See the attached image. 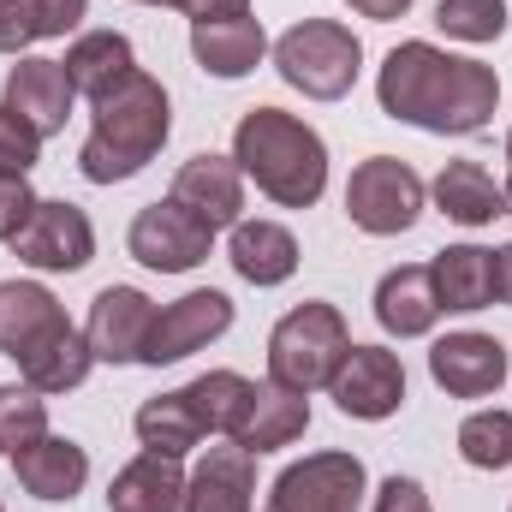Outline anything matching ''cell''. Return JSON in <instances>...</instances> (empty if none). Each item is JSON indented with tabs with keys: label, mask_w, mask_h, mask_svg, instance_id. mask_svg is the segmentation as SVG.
I'll use <instances>...</instances> for the list:
<instances>
[{
	"label": "cell",
	"mask_w": 512,
	"mask_h": 512,
	"mask_svg": "<svg viewBox=\"0 0 512 512\" xmlns=\"http://www.w3.org/2000/svg\"><path fill=\"white\" fill-rule=\"evenodd\" d=\"M376 102L399 126L435 131V137H471L489 126V114L501 102V78H495V66L447 54L435 42H399L382 60Z\"/></svg>",
	"instance_id": "1"
},
{
	"label": "cell",
	"mask_w": 512,
	"mask_h": 512,
	"mask_svg": "<svg viewBox=\"0 0 512 512\" xmlns=\"http://www.w3.org/2000/svg\"><path fill=\"white\" fill-rule=\"evenodd\" d=\"M90 108H96V126H90L84 149H78V173L90 185H126V179H137L161 155V143L173 131L167 90L149 72H131L120 90H108Z\"/></svg>",
	"instance_id": "2"
},
{
	"label": "cell",
	"mask_w": 512,
	"mask_h": 512,
	"mask_svg": "<svg viewBox=\"0 0 512 512\" xmlns=\"http://www.w3.org/2000/svg\"><path fill=\"white\" fill-rule=\"evenodd\" d=\"M233 161L280 209H310L328 191V143L286 108H251L233 131Z\"/></svg>",
	"instance_id": "3"
},
{
	"label": "cell",
	"mask_w": 512,
	"mask_h": 512,
	"mask_svg": "<svg viewBox=\"0 0 512 512\" xmlns=\"http://www.w3.org/2000/svg\"><path fill=\"white\" fill-rule=\"evenodd\" d=\"M352 352V334H346V316L322 298L286 310L268 334V382L292 387V393H316V387L334 382V370L346 364Z\"/></svg>",
	"instance_id": "4"
},
{
	"label": "cell",
	"mask_w": 512,
	"mask_h": 512,
	"mask_svg": "<svg viewBox=\"0 0 512 512\" xmlns=\"http://www.w3.org/2000/svg\"><path fill=\"white\" fill-rule=\"evenodd\" d=\"M274 66L310 102H340L364 72V42L334 18H304L274 42Z\"/></svg>",
	"instance_id": "5"
},
{
	"label": "cell",
	"mask_w": 512,
	"mask_h": 512,
	"mask_svg": "<svg viewBox=\"0 0 512 512\" xmlns=\"http://www.w3.org/2000/svg\"><path fill=\"white\" fill-rule=\"evenodd\" d=\"M423 197L429 185L411 173V161L399 155H370L364 167H352L346 179V215L352 227H364L370 239H393V233H411L417 215H423Z\"/></svg>",
	"instance_id": "6"
},
{
	"label": "cell",
	"mask_w": 512,
	"mask_h": 512,
	"mask_svg": "<svg viewBox=\"0 0 512 512\" xmlns=\"http://www.w3.org/2000/svg\"><path fill=\"white\" fill-rule=\"evenodd\" d=\"M364 483H370V471L358 453H310L274 477L262 512H358Z\"/></svg>",
	"instance_id": "7"
},
{
	"label": "cell",
	"mask_w": 512,
	"mask_h": 512,
	"mask_svg": "<svg viewBox=\"0 0 512 512\" xmlns=\"http://www.w3.org/2000/svg\"><path fill=\"white\" fill-rule=\"evenodd\" d=\"M126 245H131V256H137L143 268H155V274H185V268L209 262L215 233H209V227H203L191 209H179V203L167 197V203H149V209H137V221H131Z\"/></svg>",
	"instance_id": "8"
},
{
	"label": "cell",
	"mask_w": 512,
	"mask_h": 512,
	"mask_svg": "<svg viewBox=\"0 0 512 512\" xmlns=\"http://www.w3.org/2000/svg\"><path fill=\"white\" fill-rule=\"evenodd\" d=\"M12 256L42 274H78L96 256V227L78 203H36V215L12 239Z\"/></svg>",
	"instance_id": "9"
},
{
	"label": "cell",
	"mask_w": 512,
	"mask_h": 512,
	"mask_svg": "<svg viewBox=\"0 0 512 512\" xmlns=\"http://www.w3.org/2000/svg\"><path fill=\"white\" fill-rule=\"evenodd\" d=\"M334 405L358 423H382L405 405V364L387 346H352L346 364L334 370Z\"/></svg>",
	"instance_id": "10"
},
{
	"label": "cell",
	"mask_w": 512,
	"mask_h": 512,
	"mask_svg": "<svg viewBox=\"0 0 512 512\" xmlns=\"http://www.w3.org/2000/svg\"><path fill=\"white\" fill-rule=\"evenodd\" d=\"M155 304L137 292V286H102L96 304H90V322H84V340L102 364H143L149 352V334H155Z\"/></svg>",
	"instance_id": "11"
},
{
	"label": "cell",
	"mask_w": 512,
	"mask_h": 512,
	"mask_svg": "<svg viewBox=\"0 0 512 512\" xmlns=\"http://www.w3.org/2000/svg\"><path fill=\"white\" fill-rule=\"evenodd\" d=\"M233 328V298L227 292H185V298H173L161 316H155V334H149V352H143V364H179V358H191V352H203L209 340H221Z\"/></svg>",
	"instance_id": "12"
},
{
	"label": "cell",
	"mask_w": 512,
	"mask_h": 512,
	"mask_svg": "<svg viewBox=\"0 0 512 512\" xmlns=\"http://www.w3.org/2000/svg\"><path fill=\"white\" fill-rule=\"evenodd\" d=\"M173 203L191 209L209 233L245 221V173L233 155H191L173 179Z\"/></svg>",
	"instance_id": "13"
},
{
	"label": "cell",
	"mask_w": 512,
	"mask_h": 512,
	"mask_svg": "<svg viewBox=\"0 0 512 512\" xmlns=\"http://www.w3.org/2000/svg\"><path fill=\"white\" fill-rule=\"evenodd\" d=\"M429 376L453 399H489L507 382V346L495 334H447L429 352Z\"/></svg>",
	"instance_id": "14"
},
{
	"label": "cell",
	"mask_w": 512,
	"mask_h": 512,
	"mask_svg": "<svg viewBox=\"0 0 512 512\" xmlns=\"http://www.w3.org/2000/svg\"><path fill=\"white\" fill-rule=\"evenodd\" d=\"M72 102H78V90H72V78H66L60 60H18L6 72L0 108H12L36 137H54V131L66 126L72 120Z\"/></svg>",
	"instance_id": "15"
},
{
	"label": "cell",
	"mask_w": 512,
	"mask_h": 512,
	"mask_svg": "<svg viewBox=\"0 0 512 512\" xmlns=\"http://www.w3.org/2000/svg\"><path fill=\"white\" fill-rule=\"evenodd\" d=\"M304 429H310V399L304 393H292L280 382H251V399H245V411L233 423V447L262 459L274 447H292Z\"/></svg>",
	"instance_id": "16"
},
{
	"label": "cell",
	"mask_w": 512,
	"mask_h": 512,
	"mask_svg": "<svg viewBox=\"0 0 512 512\" xmlns=\"http://www.w3.org/2000/svg\"><path fill=\"white\" fill-rule=\"evenodd\" d=\"M179 512H256V453L209 447L203 465L185 477Z\"/></svg>",
	"instance_id": "17"
},
{
	"label": "cell",
	"mask_w": 512,
	"mask_h": 512,
	"mask_svg": "<svg viewBox=\"0 0 512 512\" xmlns=\"http://www.w3.org/2000/svg\"><path fill=\"white\" fill-rule=\"evenodd\" d=\"M60 328H72V322H66V310H60V298L48 286H36V280H6L0 286V352L12 364H24Z\"/></svg>",
	"instance_id": "18"
},
{
	"label": "cell",
	"mask_w": 512,
	"mask_h": 512,
	"mask_svg": "<svg viewBox=\"0 0 512 512\" xmlns=\"http://www.w3.org/2000/svg\"><path fill=\"white\" fill-rule=\"evenodd\" d=\"M376 322H382L387 334H399V340H417V334H429L441 322V292H435L429 262H405V268L382 274V286H376Z\"/></svg>",
	"instance_id": "19"
},
{
	"label": "cell",
	"mask_w": 512,
	"mask_h": 512,
	"mask_svg": "<svg viewBox=\"0 0 512 512\" xmlns=\"http://www.w3.org/2000/svg\"><path fill=\"white\" fill-rule=\"evenodd\" d=\"M12 471H18L24 495H36V501H72L90 483V453L66 435H42L24 453H12Z\"/></svg>",
	"instance_id": "20"
},
{
	"label": "cell",
	"mask_w": 512,
	"mask_h": 512,
	"mask_svg": "<svg viewBox=\"0 0 512 512\" xmlns=\"http://www.w3.org/2000/svg\"><path fill=\"white\" fill-rule=\"evenodd\" d=\"M191 54H197V66L203 72H215V78H245L262 66V54H268V30H262V18H209V24H191Z\"/></svg>",
	"instance_id": "21"
},
{
	"label": "cell",
	"mask_w": 512,
	"mask_h": 512,
	"mask_svg": "<svg viewBox=\"0 0 512 512\" xmlns=\"http://www.w3.org/2000/svg\"><path fill=\"white\" fill-rule=\"evenodd\" d=\"M429 197H435V209H441L447 221H459V227H489L495 215H507V191H501L495 173L477 167V161H447V167L435 173Z\"/></svg>",
	"instance_id": "22"
},
{
	"label": "cell",
	"mask_w": 512,
	"mask_h": 512,
	"mask_svg": "<svg viewBox=\"0 0 512 512\" xmlns=\"http://www.w3.org/2000/svg\"><path fill=\"white\" fill-rule=\"evenodd\" d=\"M60 66H66L72 90L90 96V102H102L108 90H120L131 72H137V60H131V36H120V30H90V36H78V42L66 48Z\"/></svg>",
	"instance_id": "23"
},
{
	"label": "cell",
	"mask_w": 512,
	"mask_h": 512,
	"mask_svg": "<svg viewBox=\"0 0 512 512\" xmlns=\"http://www.w3.org/2000/svg\"><path fill=\"white\" fill-rule=\"evenodd\" d=\"M179 495H185L179 459L143 447L126 471L108 483V512H179Z\"/></svg>",
	"instance_id": "24"
},
{
	"label": "cell",
	"mask_w": 512,
	"mask_h": 512,
	"mask_svg": "<svg viewBox=\"0 0 512 512\" xmlns=\"http://www.w3.org/2000/svg\"><path fill=\"white\" fill-rule=\"evenodd\" d=\"M227 256H233V268H239L251 286H280V280L298 274V239H292L280 221H239Z\"/></svg>",
	"instance_id": "25"
},
{
	"label": "cell",
	"mask_w": 512,
	"mask_h": 512,
	"mask_svg": "<svg viewBox=\"0 0 512 512\" xmlns=\"http://www.w3.org/2000/svg\"><path fill=\"white\" fill-rule=\"evenodd\" d=\"M495 251L483 245H447L435 251L429 274H435V292H441V310H483L495 304Z\"/></svg>",
	"instance_id": "26"
},
{
	"label": "cell",
	"mask_w": 512,
	"mask_h": 512,
	"mask_svg": "<svg viewBox=\"0 0 512 512\" xmlns=\"http://www.w3.org/2000/svg\"><path fill=\"white\" fill-rule=\"evenodd\" d=\"M203 435H209V429H203V417H197V405H191V393H185V387L155 393V399H143V405H137V441H143L149 453L185 459Z\"/></svg>",
	"instance_id": "27"
},
{
	"label": "cell",
	"mask_w": 512,
	"mask_h": 512,
	"mask_svg": "<svg viewBox=\"0 0 512 512\" xmlns=\"http://www.w3.org/2000/svg\"><path fill=\"white\" fill-rule=\"evenodd\" d=\"M90 0H0V54H24L30 42L78 30Z\"/></svg>",
	"instance_id": "28"
},
{
	"label": "cell",
	"mask_w": 512,
	"mask_h": 512,
	"mask_svg": "<svg viewBox=\"0 0 512 512\" xmlns=\"http://www.w3.org/2000/svg\"><path fill=\"white\" fill-rule=\"evenodd\" d=\"M90 364H96L90 340H84L78 328H60L54 340H42V346L18 364V376H24V387H36V393H72V387H84Z\"/></svg>",
	"instance_id": "29"
},
{
	"label": "cell",
	"mask_w": 512,
	"mask_h": 512,
	"mask_svg": "<svg viewBox=\"0 0 512 512\" xmlns=\"http://www.w3.org/2000/svg\"><path fill=\"white\" fill-rule=\"evenodd\" d=\"M185 393H191V405H197V417H203L209 435H233V423H239V411L251 399V382L239 370H209V376H197Z\"/></svg>",
	"instance_id": "30"
},
{
	"label": "cell",
	"mask_w": 512,
	"mask_h": 512,
	"mask_svg": "<svg viewBox=\"0 0 512 512\" xmlns=\"http://www.w3.org/2000/svg\"><path fill=\"white\" fill-rule=\"evenodd\" d=\"M459 459L471 471H507L512 465V411H477L459 423Z\"/></svg>",
	"instance_id": "31"
},
{
	"label": "cell",
	"mask_w": 512,
	"mask_h": 512,
	"mask_svg": "<svg viewBox=\"0 0 512 512\" xmlns=\"http://www.w3.org/2000/svg\"><path fill=\"white\" fill-rule=\"evenodd\" d=\"M48 435V399L36 387H0V453H24Z\"/></svg>",
	"instance_id": "32"
},
{
	"label": "cell",
	"mask_w": 512,
	"mask_h": 512,
	"mask_svg": "<svg viewBox=\"0 0 512 512\" xmlns=\"http://www.w3.org/2000/svg\"><path fill=\"white\" fill-rule=\"evenodd\" d=\"M435 24L453 42H495L507 30V0H441Z\"/></svg>",
	"instance_id": "33"
},
{
	"label": "cell",
	"mask_w": 512,
	"mask_h": 512,
	"mask_svg": "<svg viewBox=\"0 0 512 512\" xmlns=\"http://www.w3.org/2000/svg\"><path fill=\"white\" fill-rule=\"evenodd\" d=\"M42 155V137L24 126L12 108H0V173H30Z\"/></svg>",
	"instance_id": "34"
},
{
	"label": "cell",
	"mask_w": 512,
	"mask_h": 512,
	"mask_svg": "<svg viewBox=\"0 0 512 512\" xmlns=\"http://www.w3.org/2000/svg\"><path fill=\"white\" fill-rule=\"evenodd\" d=\"M36 191H30V179L24 173H0V245H12L18 233H24V221L36 215Z\"/></svg>",
	"instance_id": "35"
},
{
	"label": "cell",
	"mask_w": 512,
	"mask_h": 512,
	"mask_svg": "<svg viewBox=\"0 0 512 512\" xmlns=\"http://www.w3.org/2000/svg\"><path fill=\"white\" fill-rule=\"evenodd\" d=\"M376 512H435V507H429L423 483H411V477H387L382 489H376Z\"/></svg>",
	"instance_id": "36"
},
{
	"label": "cell",
	"mask_w": 512,
	"mask_h": 512,
	"mask_svg": "<svg viewBox=\"0 0 512 512\" xmlns=\"http://www.w3.org/2000/svg\"><path fill=\"white\" fill-rule=\"evenodd\" d=\"M191 24H209V18H245L251 12V0H173Z\"/></svg>",
	"instance_id": "37"
},
{
	"label": "cell",
	"mask_w": 512,
	"mask_h": 512,
	"mask_svg": "<svg viewBox=\"0 0 512 512\" xmlns=\"http://www.w3.org/2000/svg\"><path fill=\"white\" fill-rule=\"evenodd\" d=\"M358 18H376V24H393V18H405L411 12V0H346Z\"/></svg>",
	"instance_id": "38"
},
{
	"label": "cell",
	"mask_w": 512,
	"mask_h": 512,
	"mask_svg": "<svg viewBox=\"0 0 512 512\" xmlns=\"http://www.w3.org/2000/svg\"><path fill=\"white\" fill-rule=\"evenodd\" d=\"M489 262H495V298H501V304H512V245H501Z\"/></svg>",
	"instance_id": "39"
},
{
	"label": "cell",
	"mask_w": 512,
	"mask_h": 512,
	"mask_svg": "<svg viewBox=\"0 0 512 512\" xmlns=\"http://www.w3.org/2000/svg\"><path fill=\"white\" fill-rule=\"evenodd\" d=\"M501 191H507V215H512V173H507V185H501Z\"/></svg>",
	"instance_id": "40"
},
{
	"label": "cell",
	"mask_w": 512,
	"mask_h": 512,
	"mask_svg": "<svg viewBox=\"0 0 512 512\" xmlns=\"http://www.w3.org/2000/svg\"><path fill=\"white\" fill-rule=\"evenodd\" d=\"M137 6H173V0H137Z\"/></svg>",
	"instance_id": "41"
},
{
	"label": "cell",
	"mask_w": 512,
	"mask_h": 512,
	"mask_svg": "<svg viewBox=\"0 0 512 512\" xmlns=\"http://www.w3.org/2000/svg\"><path fill=\"white\" fill-rule=\"evenodd\" d=\"M507 161H512V137H507Z\"/></svg>",
	"instance_id": "42"
},
{
	"label": "cell",
	"mask_w": 512,
	"mask_h": 512,
	"mask_svg": "<svg viewBox=\"0 0 512 512\" xmlns=\"http://www.w3.org/2000/svg\"><path fill=\"white\" fill-rule=\"evenodd\" d=\"M0 512H6V507H0Z\"/></svg>",
	"instance_id": "43"
}]
</instances>
